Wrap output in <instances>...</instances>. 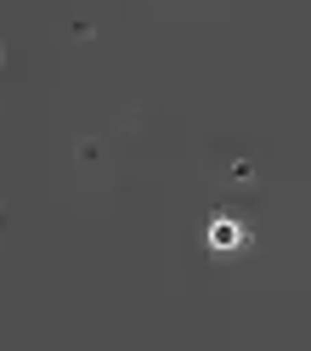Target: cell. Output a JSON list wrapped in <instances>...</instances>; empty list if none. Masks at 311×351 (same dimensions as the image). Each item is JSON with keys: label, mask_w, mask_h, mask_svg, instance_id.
<instances>
[{"label": "cell", "mask_w": 311, "mask_h": 351, "mask_svg": "<svg viewBox=\"0 0 311 351\" xmlns=\"http://www.w3.org/2000/svg\"><path fill=\"white\" fill-rule=\"evenodd\" d=\"M238 238H243V232H238L232 221H210V244H221V250H232Z\"/></svg>", "instance_id": "cell-1"}]
</instances>
